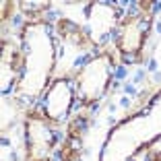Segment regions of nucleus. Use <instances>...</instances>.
Returning a JSON list of instances; mask_svg holds the SVG:
<instances>
[{
    "mask_svg": "<svg viewBox=\"0 0 161 161\" xmlns=\"http://www.w3.org/2000/svg\"><path fill=\"white\" fill-rule=\"evenodd\" d=\"M120 10L109 2H91L87 4V35L91 43L101 46L118 27Z\"/></svg>",
    "mask_w": 161,
    "mask_h": 161,
    "instance_id": "4",
    "label": "nucleus"
},
{
    "mask_svg": "<svg viewBox=\"0 0 161 161\" xmlns=\"http://www.w3.org/2000/svg\"><path fill=\"white\" fill-rule=\"evenodd\" d=\"M56 142V132L42 112L27 118V161H50Z\"/></svg>",
    "mask_w": 161,
    "mask_h": 161,
    "instance_id": "3",
    "label": "nucleus"
},
{
    "mask_svg": "<svg viewBox=\"0 0 161 161\" xmlns=\"http://www.w3.org/2000/svg\"><path fill=\"white\" fill-rule=\"evenodd\" d=\"M23 75L19 87H27L31 97H35V80H37L39 93L43 91L50 70L54 66V39L46 25H29L23 31Z\"/></svg>",
    "mask_w": 161,
    "mask_h": 161,
    "instance_id": "1",
    "label": "nucleus"
},
{
    "mask_svg": "<svg viewBox=\"0 0 161 161\" xmlns=\"http://www.w3.org/2000/svg\"><path fill=\"white\" fill-rule=\"evenodd\" d=\"M149 25H151V21L142 13L130 14V17L120 25L116 46H118V50L122 52V56L130 58V56H136V54L141 52V47L147 42Z\"/></svg>",
    "mask_w": 161,
    "mask_h": 161,
    "instance_id": "6",
    "label": "nucleus"
},
{
    "mask_svg": "<svg viewBox=\"0 0 161 161\" xmlns=\"http://www.w3.org/2000/svg\"><path fill=\"white\" fill-rule=\"evenodd\" d=\"M112 68L114 60L108 52L97 54L79 68L75 76V93L80 103L93 105L108 93V87L112 83Z\"/></svg>",
    "mask_w": 161,
    "mask_h": 161,
    "instance_id": "2",
    "label": "nucleus"
},
{
    "mask_svg": "<svg viewBox=\"0 0 161 161\" xmlns=\"http://www.w3.org/2000/svg\"><path fill=\"white\" fill-rule=\"evenodd\" d=\"M75 89H72V83L68 79H56L50 85V89L46 91V97H43L42 103V114L46 116L50 122H62L70 114L72 105H75Z\"/></svg>",
    "mask_w": 161,
    "mask_h": 161,
    "instance_id": "5",
    "label": "nucleus"
}]
</instances>
